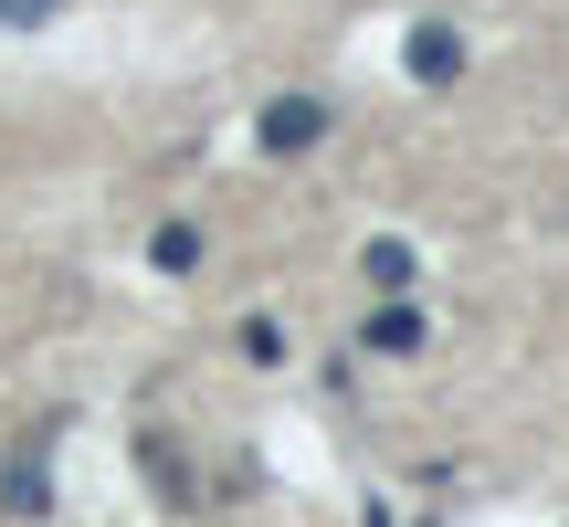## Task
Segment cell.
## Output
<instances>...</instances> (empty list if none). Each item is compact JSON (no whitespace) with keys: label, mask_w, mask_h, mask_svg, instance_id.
I'll return each instance as SVG.
<instances>
[{"label":"cell","mask_w":569,"mask_h":527,"mask_svg":"<svg viewBox=\"0 0 569 527\" xmlns=\"http://www.w3.org/2000/svg\"><path fill=\"white\" fill-rule=\"evenodd\" d=\"M401 63H411V84H453L465 74V32H453V21H411Z\"/></svg>","instance_id":"6da1fadb"},{"label":"cell","mask_w":569,"mask_h":527,"mask_svg":"<svg viewBox=\"0 0 569 527\" xmlns=\"http://www.w3.org/2000/svg\"><path fill=\"white\" fill-rule=\"evenodd\" d=\"M327 138V106L317 96H274L264 106V148H274V159H296V148H317Z\"/></svg>","instance_id":"7a4b0ae2"},{"label":"cell","mask_w":569,"mask_h":527,"mask_svg":"<svg viewBox=\"0 0 569 527\" xmlns=\"http://www.w3.org/2000/svg\"><path fill=\"white\" fill-rule=\"evenodd\" d=\"M369 348H380V359H411V348H422V317H411V306L390 296L380 317H369Z\"/></svg>","instance_id":"3957f363"},{"label":"cell","mask_w":569,"mask_h":527,"mask_svg":"<svg viewBox=\"0 0 569 527\" xmlns=\"http://www.w3.org/2000/svg\"><path fill=\"white\" fill-rule=\"evenodd\" d=\"M0 507H11V517H42V507H53V475H42V465H0Z\"/></svg>","instance_id":"277c9868"},{"label":"cell","mask_w":569,"mask_h":527,"mask_svg":"<svg viewBox=\"0 0 569 527\" xmlns=\"http://www.w3.org/2000/svg\"><path fill=\"white\" fill-rule=\"evenodd\" d=\"M148 264H159V275H190V264H201V232H190V222H159Z\"/></svg>","instance_id":"5b68a950"},{"label":"cell","mask_w":569,"mask_h":527,"mask_svg":"<svg viewBox=\"0 0 569 527\" xmlns=\"http://www.w3.org/2000/svg\"><path fill=\"white\" fill-rule=\"evenodd\" d=\"M359 275L380 285V296H401V285H411V243H369V264H359Z\"/></svg>","instance_id":"8992f818"},{"label":"cell","mask_w":569,"mask_h":527,"mask_svg":"<svg viewBox=\"0 0 569 527\" xmlns=\"http://www.w3.org/2000/svg\"><path fill=\"white\" fill-rule=\"evenodd\" d=\"M0 21H21V32H32V21H53V0H0Z\"/></svg>","instance_id":"52a82bcc"}]
</instances>
